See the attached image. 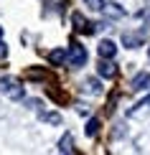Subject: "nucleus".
I'll list each match as a JSON object with an SVG mask.
<instances>
[{"mask_svg":"<svg viewBox=\"0 0 150 155\" xmlns=\"http://www.w3.org/2000/svg\"><path fill=\"white\" fill-rule=\"evenodd\" d=\"M148 109H150V94H148L142 102H138L132 109H127V117H140V114H142V112H148Z\"/></svg>","mask_w":150,"mask_h":155,"instance_id":"1a4fd4ad","label":"nucleus"},{"mask_svg":"<svg viewBox=\"0 0 150 155\" xmlns=\"http://www.w3.org/2000/svg\"><path fill=\"white\" fill-rule=\"evenodd\" d=\"M71 145H74L71 135H64L61 143H58V155H71Z\"/></svg>","mask_w":150,"mask_h":155,"instance_id":"9b49d317","label":"nucleus"},{"mask_svg":"<svg viewBox=\"0 0 150 155\" xmlns=\"http://www.w3.org/2000/svg\"><path fill=\"white\" fill-rule=\"evenodd\" d=\"M84 3H87L92 10H102L104 8V0H84Z\"/></svg>","mask_w":150,"mask_h":155,"instance_id":"2eb2a0df","label":"nucleus"},{"mask_svg":"<svg viewBox=\"0 0 150 155\" xmlns=\"http://www.w3.org/2000/svg\"><path fill=\"white\" fill-rule=\"evenodd\" d=\"M64 61H66V48L48 51V64H51V66H64Z\"/></svg>","mask_w":150,"mask_h":155,"instance_id":"0eeeda50","label":"nucleus"},{"mask_svg":"<svg viewBox=\"0 0 150 155\" xmlns=\"http://www.w3.org/2000/svg\"><path fill=\"white\" fill-rule=\"evenodd\" d=\"M5 56H8V46H5V43L0 41V59H5Z\"/></svg>","mask_w":150,"mask_h":155,"instance_id":"dca6fc26","label":"nucleus"},{"mask_svg":"<svg viewBox=\"0 0 150 155\" xmlns=\"http://www.w3.org/2000/svg\"><path fill=\"white\" fill-rule=\"evenodd\" d=\"M142 41H145V36H142V33H135V31H132V33L127 31V33L122 36V43H125L127 48H138V46H142Z\"/></svg>","mask_w":150,"mask_h":155,"instance_id":"423d86ee","label":"nucleus"},{"mask_svg":"<svg viewBox=\"0 0 150 155\" xmlns=\"http://www.w3.org/2000/svg\"><path fill=\"white\" fill-rule=\"evenodd\" d=\"M84 132H87V137H94V135L99 132V120L92 117V120L87 122V127H84Z\"/></svg>","mask_w":150,"mask_h":155,"instance_id":"ddd939ff","label":"nucleus"},{"mask_svg":"<svg viewBox=\"0 0 150 155\" xmlns=\"http://www.w3.org/2000/svg\"><path fill=\"white\" fill-rule=\"evenodd\" d=\"M102 10H104V15H107V18H122V15H125V10H122L117 3H104Z\"/></svg>","mask_w":150,"mask_h":155,"instance_id":"9d476101","label":"nucleus"},{"mask_svg":"<svg viewBox=\"0 0 150 155\" xmlns=\"http://www.w3.org/2000/svg\"><path fill=\"white\" fill-rule=\"evenodd\" d=\"M148 56H150V48H148Z\"/></svg>","mask_w":150,"mask_h":155,"instance_id":"a211bd4d","label":"nucleus"},{"mask_svg":"<svg viewBox=\"0 0 150 155\" xmlns=\"http://www.w3.org/2000/svg\"><path fill=\"white\" fill-rule=\"evenodd\" d=\"M0 92L8 94L10 99H21L23 97V87L13 79V76H3V79H0Z\"/></svg>","mask_w":150,"mask_h":155,"instance_id":"7ed1b4c3","label":"nucleus"},{"mask_svg":"<svg viewBox=\"0 0 150 155\" xmlns=\"http://www.w3.org/2000/svg\"><path fill=\"white\" fill-rule=\"evenodd\" d=\"M84 92H87V94H99L102 92L99 79H87V81H84Z\"/></svg>","mask_w":150,"mask_h":155,"instance_id":"f8f14e48","label":"nucleus"},{"mask_svg":"<svg viewBox=\"0 0 150 155\" xmlns=\"http://www.w3.org/2000/svg\"><path fill=\"white\" fill-rule=\"evenodd\" d=\"M0 36H3V25H0Z\"/></svg>","mask_w":150,"mask_h":155,"instance_id":"f3484780","label":"nucleus"},{"mask_svg":"<svg viewBox=\"0 0 150 155\" xmlns=\"http://www.w3.org/2000/svg\"><path fill=\"white\" fill-rule=\"evenodd\" d=\"M148 87H150V74L148 71H140L132 81H130V89H132V92H142V89H148Z\"/></svg>","mask_w":150,"mask_h":155,"instance_id":"39448f33","label":"nucleus"},{"mask_svg":"<svg viewBox=\"0 0 150 155\" xmlns=\"http://www.w3.org/2000/svg\"><path fill=\"white\" fill-rule=\"evenodd\" d=\"M97 51H99V56H102L104 61H112L115 54H117V43L112 41V38H102L99 46H97Z\"/></svg>","mask_w":150,"mask_h":155,"instance_id":"20e7f679","label":"nucleus"},{"mask_svg":"<svg viewBox=\"0 0 150 155\" xmlns=\"http://www.w3.org/2000/svg\"><path fill=\"white\" fill-rule=\"evenodd\" d=\"M41 117L46 122H51V125H58V122H61V114H58V112H43Z\"/></svg>","mask_w":150,"mask_h":155,"instance_id":"4468645a","label":"nucleus"},{"mask_svg":"<svg viewBox=\"0 0 150 155\" xmlns=\"http://www.w3.org/2000/svg\"><path fill=\"white\" fill-rule=\"evenodd\" d=\"M71 23H74V31L87 33V36H92V33H97V31L102 28V23H89L82 13H71Z\"/></svg>","mask_w":150,"mask_h":155,"instance_id":"f03ea898","label":"nucleus"},{"mask_svg":"<svg viewBox=\"0 0 150 155\" xmlns=\"http://www.w3.org/2000/svg\"><path fill=\"white\" fill-rule=\"evenodd\" d=\"M66 59H69V66L82 69L84 64H87V48H84L79 41H71L69 48H66Z\"/></svg>","mask_w":150,"mask_h":155,"instance_id":"f257e3e1","label":"nucleus"},{"mask_svg":"<svg viewBox=\"0 0 150 155\" xmlns=\"http://www.w3.org/2000/svg\"><path fill=\"white\" fill-rule=\"evenodd\" d=\"M97 71H99V76H104V79H112V76L117 74V66H115L112 61H99Z\"/></svg>","mask_w":150,"mask_h":155,"instance_id":"6e6552de","label":"nucleus"}]
</instances>
